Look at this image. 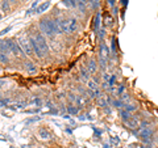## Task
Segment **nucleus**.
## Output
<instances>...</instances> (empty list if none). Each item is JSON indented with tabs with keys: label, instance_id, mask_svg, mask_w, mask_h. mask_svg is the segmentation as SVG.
<instances>
[{
	"label": "nucleus",
	"instance_id": "obj_1",
	"mask_svg": "<svg viewBox=\"0 0 158 148\" xmlns=\"http://www.w3.org/2000/svg\"><path fill=\"white\" fill-rule=\"evenodd\" d=\"M40 30L44 36L48 37H54L56 34H62L61 29H59V24H58V18L56 20H50V18H42L40 21Z\"/></svg>",
	"mask_w": 158,
	"mask_h": 148
},
{
	"label": "nucleus",
	"instance_id": "obj_2",
	"mask_svg": "<svg viewBox=\"0 0 158 148\" xmlns=\"http://www.w3.org/2000/svg\"><path fill=\"white\" fill-rule=\"evenodd\" d=\"M110 58H111V51L108 46L106 45L104 42L100 43V47H99V53H98V63L100 68L103 71L108 67V62H110Z\"/></svg>",
	"mask_w": 158,
	"mask_h": 148
},
{
	"label": "nucleus",
	"instance_id": "obj_3",
	"mask_svg": "<svg viewBox=\"0 0 158 148\" xmlns=\"http://www.w3.org/2000/svg\"><path fill=\"white\" fill-rule=\"evenodd\" d=\"M33 37H34V39H36V42H37L38 47L41 49L42 54L46 56L48 54H49V50H50V47H49V43H48L46 37L44 36V34H42L41 32H36V33L33 34Z\"/></svg>",
	"mask_w": 158,
	"mask_h": 148
},
{
	"label": "nucleus",
	"instance_id": "obj_4",
	"mask_svg": "<svg viewBox=\"0 0 158 148\" xmlns=\"http://www.w3.org/2000/svg\"><path fill=\"white\" fill-rule=\"evenodd\" d=\"M141 123H142V119L138 115L136 114H132L129 119H127L124 122V125L125 127H128L132 132H135V134H137V131L140 130V127H141Z\"/></svg>",
	"mask_w": 158,
	"mask_h": 148
},
{
	"label": "nucleus",
	"instance_id": "obj_5",
	"mask_svg": "<svg viewBox=\"0 0 158 148\" xmlns=\"http://www.w3.org/2000/svg\"><path fill=\"white\" fill-rule=\"evenodd\" d=\"M17 42H19L20 47H21V50L24 51V54H25V56H29V58L36 56V55H34V51H33L32 45H31V42H29L28 37H20L17 39Z\"/></svg>",
	"mask_w": 158,
	"mask_h": 148
},
{
	"label": "nucleus",
	"instance_id": "obj_6",
	"mask_svg": "<svg viewBox=\"0 0 158 148\" xmlns=\"http://www.w3.org/2000/svg\"><path fill=\"white\" fill-rule=\"evenodd\" d=\"M8 45H9V50H11V54L12 55H15L16 58H21V56H25V54H24V51L21 50V47H20L17 39L15 38H9L7 39Z\"/></svg>",
	"mask_w": 158,
	"mask_h": 148
},
{
	"label": "nucleus",
	"instance_id": "obj_7",
	"mask_svg": "<svg viewBox=\"0 0 158 148\" xmlns=\"http://www.w3.org/2000/svg\"><path fill=\"white\" fill-rule=\"evenodd\" d=\"M87 70H88V72H90V75L92 76V75H95V73L98 72V68H99V63H98V60L96 59H94V58H91L90 60H88V63H87Z\"/></svg>",
	"mask_w": 158,
	"mask_h": 148
},
{
	"label": "nucleus",
	"instance_id": "obj_8",
	"mask_svg": "<svg viewBox=\"0 0 158 148\" xmlns=\"http://www.w3.org/2000/svg\"><path fill=\"white\" fill-rule=\"evenodd\" d=\"M58 24L61 32L69 34V18H58Z\"/></svg>",
	"mask_w": 158,
	"mask_h": 148
},
{
	"label": "nucleus",
	"instance_id": "obj_9",
	"mask_svg": "<svg viewBox=\"0 0 158 148\" xmlns=\"http://www.w3.org/2000/svg\"><path fill=\"white\" fill-rule=\"evenodd\" d=\"M78 30V21L74 17L69 18V34H73Z\"/></svg>",
	"mask_w": 158,
	"mask_h": 148
},
{
	"label": "nucleus",
	"instance_id": "obj_10",
	"mask_svg": "<svg viewBox=\"0 0 158 148\" xmlns=\"http://www.w3.org/2000/svg\"><path fill=\"white\" fill-rule=\"evenodd\" d=\"M25 71H27V73H29V75H34V73H37L38 68L33 62H27L25 63Z\"/></svg>",
	"mask_w": 158,
	"mask_h": 148
},
{
	"label": "nucleus",
	"instance_id": "obj_11",
	"mask_svg": "<svg viewBox=\"0 0 158 148\" xmlns=\"http://www.w3.org/2000/svg\"><path fill=\"white\" fill-rule=\"evenodd\" d=\"M124 109L127 110V111H129L131 114H133V113H136L137 110H138V103H136V102H128V103H125L124 105Z\"/></svg>",
	"mask_w": 158,
	"mask_h": 148
},
{
	"label": "nucleus",
	"instance_id": "obj_12",
	"mask_svg": "<svg viewBox=\"0 0 158 148\" xmlns=\"http://www.w3.org/2000/svg\"><path fill=\"white\" fill-rule=\"evenodd\" d=\"M38 138L42 140H49L52 138V134L46 129H40L38 130Z\"/></svg>",
	"mask_w": 158,
	"mask_h": 148
},
{
	"label": "nucleus",
	"instance_id": "obj_13",
	"mask_svg": "<svg viewBox=\"0 0 158 148\" xmlns=\"http://www.w3.org/2000/svg\"><path fill=\"white\" fill-rule=\"evenodd\" d=\"M79 71H81V76H82V79H83V80H85L86 83L91 79V75H90V72H88V70H87V67H86V66H82Z\"/></svg>",
	"mask_w": 158,
	"mask_h": 148
},
{
	"label": "nucleus",
	"instance_id": "obj_14",
	"mask_svg": "<svg viewBox=\"0 0 158 148\" xmlns=\"http://www.w3.org/2000/svg\"><path fill=\"white\" fill-rule=\"evenodd\" d=\"M0 51L6 53L7 55L8 54H11V50H9V45H8L7 39H0Z\"/></svg>",
	"mask_w": 158,
	"mask_h": 148
},
{
	"label": "nucleus",
	"instance_id": "obj_15",
	"mask_svg": "<svg viewBox=\"0 0 158 148\" xmlns=\"http://www.w3.org/2000/svg\"><path fill=\"white\" fill-rule=\"evenodd\" d=\"M0 8H2V12L9 13L11 12V3H9L8 0H3V2L0 3Z\"/></svg>",
	"mask_w": 158,
	"mask_h": 148
},
{
	"label": "nucleus",
	"instance_id": "obj_16",
	"mask_svg": "<svg viewBox=\"0 0 158 148\" xmlns=\"http://www.w3.org/2000/svg\"><path fill=\"white\" fill-rule=\"evenodd\" d=\"M113 24H115V21H113V17L111 16L110 13L106 14V16H104V25H106L107 28H112Z\"/></svg>",
	"mask_w": 158,
	"mask_h": 148
},
{
	"label": "nucleus",
	"instance_id": "obj_17",
	"mask_svg": "<svg viewBox=\"0 0 158 148\" xmlns=\"http://www.w3.org/2000/svg\"><path fill=\"white\" fill-rule=\"evenodd\" d=\"M49 7H50V2H49V0H48V2L42 3L41 6H38V7H37L36 12H37V13H44V12H45V11H46V9H48Z\"/></svg>",
	"mask_w": 158,
	"mask_h": 148
},
{
	"label": "nucleus",
	"instance_id": "obj_18",
	"mask_svg": "<svg viewBox=\"0 0 158 148\" xmlns=\"http://www.w3.org/2000/svg\"><path fill=\"white\" fill-rule=\"evenodd\" d=\"M50 46L53 47V50H54V51H59V50H61V49H62V46H61V42H59V41H54V39H52Z\"/></svg>",
	"mask_w": 158,
	"mask_h": 148
},
{
	"label": "nucleus",
	"instance_id": "obj_19",
	"mask_svg": "<svg viewBox=\"0 0 158 148\" xmlns=\"http://www.w3.org/2000/svg\"><path fill=\"white\" fill-rule=\"evenodd\" d=\"M0 63H3V64H8L9 63V58L6 53L0 51Z\"/></svg>",
	"mask_w": 158,
	"mask_h": 148
},
{
	"label": "nucleus",
	"instance_id": "obj_20",
	"mask_svg": "<svg viewBox=\"0 0 158 148\" xmlns=\"http://www.w3.org/2000/svg\"><path fill=\"white\" fill-rule=\"evenodd\" d=\"M67 113H69V115H73V114H78L79 113V109L77 106H74V105H69L67 106Z\"/></svg>",
	"mask_w": 158,
	"mask_h": 148
},
{
	"label": "nucleus",
	"instance_id": "obj_21",
	"mask_svg": "<svg viewBox=\"0 0 158 148\" xmlns=\"http://www.w3.org/2000/svg\"><path fill=\"white\" fill-rule=\"evenodd\" d=\"M100 6V0H90V7L92 9H98Z\"/></svg>",
	"mask_w": 158,
	"mask_h": 148
},
{
	"label": "nucleus",
	"instance_id": "obj_22",
	"mask_svg": "<svg viewBox=\"0 0 158 148\" xmlns=\"http://www.w3.org/2000/svg\"><path fill=\"white\" fill-rule=\"evenodd\" d=\"M9 30H11V26H8V28H6V29H4V30H2V32H0V36H4V34H6V33H8Z\"/></svg>",
	"mask_w": 158,
	"mask_h": 148
},
{
	"label": "nucleus",
	"instance_id": "obj_23",
	"mask_svg": "<svg viewBox=\"0 0 158 148\" xmlns=\"http://www.w3.org/2000/svg\"><path fill=\"white\" fill-rule=\"evenodd\" d=\"M77 2L85 4V6H88V4H90V0H77Z\"/></svg>",
	"mask_w": 158,
	"mask_h": 148
},
{
	"label": "nucleus",
	"instance_id": "obj_24",
	"mask_svg": "<svg viewBox=\"0 0 158 148\" xmlns=\"http://www.w3.org/2000/svg\"><path fill=\"white\" fill-rule=\"evenodd\" d=\"M154 144L157 146V148H158V134L156 135V139H154Z\"/></svg>",
	"mask_w": 158,
	"mask_h": 148
},
{
	"label": "nucleus",
	"instance_id": "obj_25",
	"mask_svg": "<svg viewBox=\"0 0 158 148\" xmlns=\"http://www.w3.org/2000/svg\"><path fill=\"white\" fill-rule=\"evenodd\" d=\"M113 2H115V0H108V6H111V7H113V4H115V3H113Z\"/></svg>",
	"mask_w": 158,
	"mask_h": 148
},
{
	"label": "nucleus",
	"instance_id": "obj_26",
	"mask_svg": "<svg viewBox=\"0 0 158 148\" xmlns=\"http://www.w3.org/2000/svg\"><path fill=\"white\" fill-rule=\"evenodd\" d=\"M8 2L11 3V4H16V3H19V2H20V0H8Z\"/></svg>",
	"mask_w": 158,
	"mask_h": 148
},
{
	"label": "nucleus",
	"instance_id": "obj_27",
	"mask_svg": "<svg viewBox=\"0 0 158 148\" xmlns=\"http://www.w3.org/2000/svg\"><path fill=\"white\" fill-rule=\"evenodd\" d=\"M3 18V14H2V11H0V20Z\"/></svg>",
	"mask_w": 158,
	"mask_h": 148
},
{
	"label": "nucleus",
	"instance_id": "obj_28",
	"mask_svg": "<svg viewBox=\"0 0 158 148\" xmlns=\"http://www.w3.org/2000/svg\"><path fill=\"white\" fill-rule=\"evenodd\" d=\"M21 148H29V146H23Z\"/></svg>",
	"mask_w": 158,
	"mask_h": 148
}]
</instances>
